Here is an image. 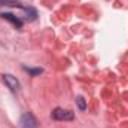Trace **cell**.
Instances as JSON below:
<instances>
[{"mask_svg": "<svg viewBox=\"0 0 128 128\" xmlns=\"http://www.w3.org/2000/svg\"><path fill=\"white\" fill-rule=\"evenodd\" d=\"M51 116L57 121H73L74 119V113L72 110H64V109H60V107H57L52 112Z\"/></svg>", "mask_w": 128, "mask_h": 128, "instance_id": "cell-1", "label": "cell"}, {"mask_svg": "<svg viewBox=\"0 0 128 128\" xmlns=\"http://www.w3.org/2000/svg\"><path fill=\"white\" fill-rule=\"evenodd\" d=\"M20 125H21V128H36L37 127V121L34 119V116L32 113H24L21 116Z\"/></svg>", "mask_w": 128, "mask_h": 128, "instance_id": "cell-2", "label": "cell"}, {"mask_svg": "<svg viewBox=\"0 0 128 128\" xmlns=\"http://www.w3.org/2000/svg\"><path fill=\"white\" fill-rule=\"evenodd\" d=\"M3 80H4V84L8 85V88H9L10 91H18V90H20V82H18V79H16L15 76H12V74H4V76H3Z\"/></svg>", "mask_w": 128, "mask_h": 128, "instance_id": "cell-3", "label": "cell"}, {"mask_svg": "<svg viewBox=\"0 0 128 128\" xmlns=\"http://www.w3.org/2000/svg\"><path fill=\"white\" fill-rule=\"evenodd\" d=\"M0 16H2L3 20H8L9 22H12V24H14V26H15L16 28H21V27H22V21H21V20H20L18 16L12 15V14H8V12H4V14H2Z\"/></svg>", "mask_w": 128, "mask_h": 128, "instance_id": "cell-4", "label": "cell"}, {"mask_svg": "<svg viewBox=\"0 0 128 128\" xmlns=\"http://www.w3.org/2000/svg\"><path fill=\"white\" fill-rule=\"evenodd\" d=\"M24 70H26V72H28L32 76H39V74L43 72L42 68H30V67H24Z\"/></svg>", "mask_w": 128, "mask_h": 128, "instance_id": "cell-5", "label": "cell"}, {"mask_svg": "<svg viewBox=\"0 0 128 128\" xmlns=\"http://www.w3.org/2000/svg\"><path fill=\"white\" fill-rule=\"evenodd\" d=\"M76 103H78V106H79L80 110H85V109H86V103H85L84 97H78V98H76Z\"/></svg>", "mask_w": 128, "mask_h": 128, "instance_id": "cell-6", "label": "cell"}]
</instances>
